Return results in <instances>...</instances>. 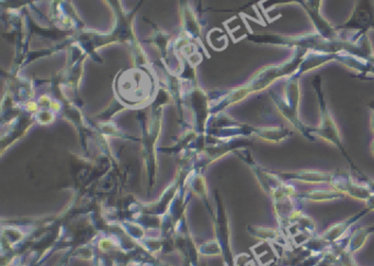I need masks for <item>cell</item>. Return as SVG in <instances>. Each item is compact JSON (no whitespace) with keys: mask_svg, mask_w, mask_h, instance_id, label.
<instances>
[{"mask_svg":"<svg viewBox=\"0 0 374 266\" xmlns=\"http://www.w3.org/2000/svg\"><path fill=\"white\" fill-rule=\"evenodd\" d=\"M370 212L371 210L369 208H366L362 212H360L359 214L350 217L349 219L344 220V222L330 226V229L326 230L324 234L320 236V241L324 242L328 246H330L332 243H335V242L339 241L340 238L347 232V230L349 229L352 224H356L362 216H364V214Z\"/></svg>","mask_w":374,"mask_h":266,"instance_id":"6da1fadb","label":"cell"},{"mask_svg":"<svg viewBox=\"0 0 374 266\" xmlns=\"http://www.w3.org/2000/svg\"><path fill=\"white\" fill-rule=\"evenodd\" d=\"M281 179H295L301 182L311 183V184H324L332 183L336 176V173L318 172V171H300L295 173H282L277 174Z\"/></svg>","mask_w":374,"mask_h":266,"instance_id":"7a4b0ae2","label":"cell"},{"mask_svg":"<svg viewBox=\"0 0 374 266\" xmlns=\"http://www.w3.org/2000/svg\"><path fill=\"white\" fill-rule=\"evenodd\" d=\"M373 232L374 226H364V228H359V229L356 230L350 236L349 242H348L347 246H346L344 250L352 255L354 252L361 249V246H363L364 242L368 239V236L373 234Z\"/></svg>","mask_w":374,"mask_h":266,"instance_id":"3957f363","label":"cell"},{"mask_svg":"<svg viewBox=\"0 0 374 266\" xmlns=\"http://www.w3.org/2000/svg\"><path fill=\"white\" fill-rule=\"evenodd\" d=\"M344 195L338 192L336 189L330 191H313V192L303 193L299 197L303 199H308L311 202H326L332 199L342 198Z\"/></svg>","mask_w":374,"mask_h":266,"instance_id":"277c9868","label":"cell"},{"mask_svg":"<svg viewBox=\"0 0 374 266\" xmlns=\"http://www.w3.org/2000/svg\"><path fill=\"white\" fill-rule=\"evenodd\" d=\"M29 108H30L31 110H35L37 109V104H29Z\"/></svg>","mask_w":374,"mask_h":266,"instance_id":"5b68a950","label":"cell"}]
</instances>
